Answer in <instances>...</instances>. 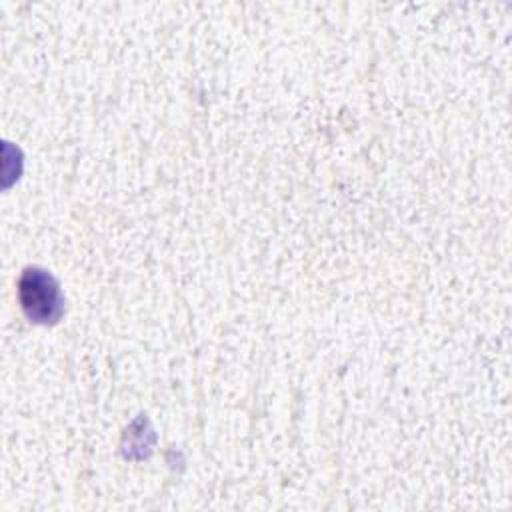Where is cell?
<instances>
[{"label":"cell","mask_w":512,"mask_h":512,"mask_svg":"<svg viewBox=\"0 0 512 512\" xmlns=\"http://www.w3.org/2000/svg\"><path fill=\"white\" fill-rule=\"evenodd\" d=\"M20 296L30 318L46 322L58 314V292L52 284V278L46 274L28 272L22 278Z\"/></svg>","instance_id":"1"}]
</instances>
